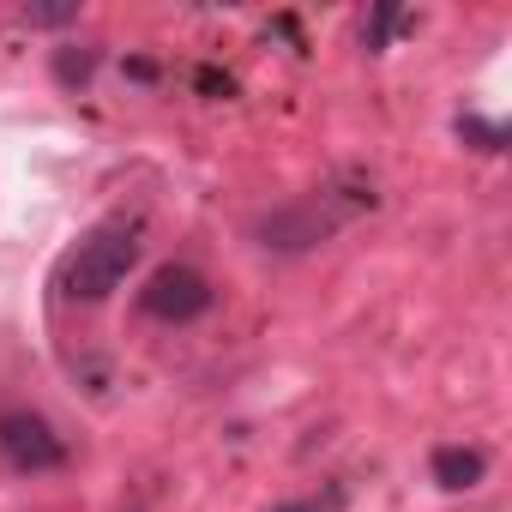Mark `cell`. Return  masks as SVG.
Returning a JSON list of instances; mask_svg holds the SVG:
<instances>
[{"instance_id":"5b68a950","label":"cell","mask_w":512,"mask_h":512,"mask_svg":"<svg viewBox=\"0 0 512 512\" xmlns=\"http://www.w3.org/2000/svg\"><path fill=\"white\" fill-rule=\"evenodd\" d=\"M428 470H434V482H440L446 494H470V488L488 476V458H482L476 446H434Z\"/></svg>"},{"instance_id":"7a4b0ae2","label":"cell","mask_w":512,"mask_h":512,"mask_svg":"<svg viewBox=\"0 0 512 512\" xmlns=\"http://www.w3.org/2000/svg\"><path fill=\"white\" fill-rule=\"evenodd\" d=\"M350 211L332 205L326 193L320 199H290V205H272L253 217V241H260L266 253H284V260H296V253H314L320 241H332V229L344 223Z\"/></svg>"},{"instance_id":"52a82bcc","label":"cell","mask_w":512,"mask_h":512,"mask_svg":"<svg viewBox=\"0 0 512 512\" xmlns=\"http://www.w3.org/2000/svg\"><path fill=\"white\" fill-rule=\"evenodd\" d=\"M458 139H464L470 151H500V145H506V133H500L494 121H482V115H458Z\"/></svg>"},{"instance_id":"9c48e42d","label":"cell","mask_w":512,"mask_h":512,"mask_svg":"<svg viewBox=\"0 0 512 512\" xmlns=\"http://www.w3.org/2000/svg\"><path fill=\"white\" fill-rule=\"evenodd\" d=\"M392 25H398V7H392V0H380L374 19H368V55H380L392 43Z\"/></svg>"},{"instance_id":"6da1fadb","label":"cell","mask_w":512,"mask_h":512,"mask_svg":"<svg viewBox=\"0 0 512 512\" xmlns=\"http://www.w3.org/2000/svg\"><path fill=\"white\" fill-rule=\"evenodd\" d=\"M133 266H139V235H133L127 223H103V229H91L85 241L67 247V260L55 266V290H61L67 302L97 308V302H109V296L127 284Z\"/></svg>"},{"instance_id":"8992f818","label":"cell","mask_w":512,"mask_h":512,"mask_svg":"<svg viewBox=\"0 0 512 512\" xmlns=\"http://www.w3.org/2000/svg\"><path fill=\"white\" fill-rule=\"evenodd\" d=\"M97 67H103V55H97V49H55V79H61L67 91H85Z\"/></svg>"},{"instance_id":"277c9868","label":"cell","mask_w":512,"mask_h":512,"mask_svg":"<svg viewBox=\"0 0 512 512\" xmlns=\"http://www.w3.org/2000/svg\"><path fill=\"white\" fill-rule=\"evenodd\" d=\"M211 302H217V290L193 266H157L145 278V290H139V308L151 320H163V326H193L199 314H211Z\"/></svg>"},{"instance_id":"ba28073f","label":"cell","mask_w":512,"mask_h":512,"mask_svg":"<svg viewBox=\"0 0 512 512\" xmlns=\"http://www.w3.org/2000/svg\"><path fill=\"white\" fill-rule=\"evenodd\" d=\"M344 500H350V494H344V488L332 482L326 494H302V500H278L272 512H344Z\"/></svg>"},{"instance_id":"30bf717a","label":"cell","mask_w":512,"mask_h":512,"mask_svg":"<svg viewBox=\"0 0 512 512\" xmlns=\"http://www.w3.org/2000/svg\"><path fill=\"white\" fill-rule=\"evenodd\" d=\"M25 25L61 31V25H79V7H25Z\"/></svg>"},{"instance_id":"3957f363","label":"cell","mask_w":512,"mask_h":512,"mask_svg":"<svg viewBox=\"0 0 512 512\" xmlns=\"http://www.w3.org/2000/svg\"><path fill=\"white\" fill-rule=\"evenodd\" d=\"M0 464L13 476H49L67 464V440L55 434L49 416L37 410H7L0 416Z\"/></svg>"}]
</instances>
